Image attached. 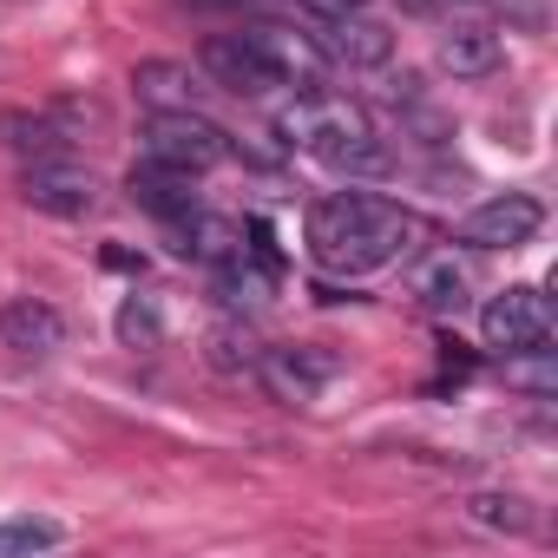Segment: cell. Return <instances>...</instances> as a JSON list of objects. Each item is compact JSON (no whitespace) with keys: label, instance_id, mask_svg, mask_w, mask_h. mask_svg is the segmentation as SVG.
I'll return each instance as SVG.
<instances>
[{"label":"cell","instance_id":"7","mask_svg":"<svg viewBox=\"0 0 558 558\" xmlns=\"http://www.w3.org/2000/svg\"><path fill=\"white\" fill-rule=\"evenodd\" d=\"M21 197H27L40 217L80 223V217L99 210V178H93L86 165H73V158H34L27 178H21Z\"/></svg>","mask_w":558,"mask_h":558},{"label":"cell","instance_id":"5","mask_svg":"<svg viewBox=\"0 0 558 558\" xmlns=\"http://www.w3.org/2000/svg\"><path fill=\"white\" fill-rule=\"evenodd\" d=\"M545 230V204L532 191H493L486 204H473L460 217V243L466 250H519Z\"/></svg>","mask_w":558,"mask_h":558},{"label":"cell","instance_id":"10","mask_svg":"<svg viewBox=\"0 0 558 558\" xmlns=\"http://www.w3.org/2000/svg\"><path fill=\"white\" fill-rule=\"evenodd\" d=\"M408 296H414L427 316H460V310L473 303V276H466V263H460L453 250H434V256H421V263L408 269Z\"/></svg>","mask_w":558,"mask_h":558},{"label":"cell","instance_id":"16","mask_svg":"<svg viewBox=\"0 0 558 558\" xmlns=\"http://www.w3.org/2000/svg\"><path fill=\"white\" fill-rule=\"evenodd\" d=\"M204 362H210L217 375H256L263 342H256V329H250L243 316H217V323L204 329Z\"/></svg>","mask_w":558,"mask_h":558},{"label":"cell","instance_id":"11","mask_svg":"<svg viewBox=\"0 0 558 558\" xmlns=\"http://www.w3.org/2000/svg\"><path fill=\"white\" fill-rule=\"evenodd\" d=\"M434 60H440V73H453V80H493V73L506 66V40H499V27H486V21H460V27L440 34Z\"/></svg>","mask_w":558,"mask_h":558},{"label":"cell","instance_id":"23","mask_svg":"<svg viewBox=\"0 0 558 558\" xmlns=\"http://www.w3.org/2000/svg\"><path fill=\"white\" fill-rule=\"evenodd\" d=\"M191 8H243V0H191Z\"/></svg>","mask_w":558,"mask_h":558},{"label":"cell","instance_id":"1","mask_svg":"<svg viewBox=\"0 0 558 558\" xmlns=\"http://www.w3.org/2000/svg\"><path fill=\"white\" fill-rule=\"evenodd\" d=\"M414 236H421L414 210H401L388 197H368V191H329L303 217L310 256L336 276H375V269L401 263L414 250Z\"/></svg>","mask_w":558,"mask_h":558},{"label":"cell","instance_id":"13","mask_svg":"<svg viewBox=\"0 0 558 558\" xmlns=\"http://www.w3.org/2000/svg\"><path fill=\"white\" fill-rule=\"evenodd\" d=\"M210 283H217V296H223L230 310H263V303L276 296V263H263V256L243 243L236 256L210 263Z\"/></svg>","mask_w":558,"mask_h":558},{"label":"cell","instance_id":"14","mask_svg":"<svg viewBox=\"0 0 558 558\" xmlns=\"http://www.w3.org/2000/svg\"><path fill=\"white\" fill-rule=\"evenodd\" d=\"M165 230H171V250H178L184 263H223V256H236V250H243V230H236L230 217H210L204 204H197L191 217L165 223Z\"/></svg>","mask_w":558,"mask_h":558},{"label":"cell","instance_id":"2","mask_svg":"<svg viewBox=\"0 0 558 558\" xmlns=\"http://www.w3.org/2000/svg\"><path fill=\"white\" fill-rule=\"evenodd\" d=\"M276 138L303 158H316V165H329V171H342V178H388L395 171L375 119L342 93H296L276 112Z\"/></svg>","mask_w":558,"mask_h":558},{"label":"cell","instance_id":"9","mask_svg":"<svg viewBox=\"0 0 558 558\" xmlns=\"http://www.w3.org/2000/svg\"><path fill=\"white\" fill-rule=\"evenodd\" d=\"M0 342L14 355H60L66 349V316L47 296H14V303H0Z\"/></svg>","mask_w":558,"mask_h":558},{"label":"cell","instance_id":"3","mask_svg":"<svg viewBox=\"0 0 558 558\" xmlns=\"http://www.w3.org/2000/svg\"><path fill=\"white\" fill-rule=\"evenodd\" d=\"M138 151H145L151 165H171V171H184V178H204V171H217V165L230 158V132H223L217 119H204L197 106H184V112H151L145 132H138Z\"/></svg>","mask_w":558,"mask_h":558},{"label":"cell","instance_id":"21","mask_svg":"<svg viewBox=\"0 0 558 558\" xmlns=\"http://www.w3.org/2000/svg\"><path fill=\"white\" fill-rule=\"evenodd\" d=\"M303 8H310L316 21H336V14H362L368 0H303Z\"/></svg>","mask_w":558,"mask_h":558},{"label":"cell","instance_id":"6","mask_svg":"<svg viewBox=\"0 0 558 558\" xmlns=\"http://www.w3.org/2000/svg\"><path fill=\"white\" fill-rule=\"evenodd\" d=\"M480 336H486V349H499V355H519V349L551 342V303H545V290L512 283V290L486 296V310H480Z\"/></svg>","mask_w":558,"mask_h":558},{"label":"cell","instance_id":"20","mask_svg":"<svg viewBox=\"0 0 558 558\" xmlns=\"http://www.w3.org/2000/svg\"><path fill=\"white\" fill-rule=\"evenodd\" d=\"M466 512L480 525H493V532H525V499H512V493H473Z\"/></svg>","mask_w":558,"mask_h":558},{"label":"cell","instance_id":"12","mask_svg":"<svg viewBox=\"0 0 558 558\" xmlns=\"http://www.w3.org/2000/svg\"><path fill=\"white\" fill-rule=\"evenodd\" d=\"M125 197H132L138 210H151L158 223H178V217H191V210H197V178H184V171H171V165L138 158V165L125 171Z\"/></svg>","mask_w":558,"mask_h":558},{"label":"cell","instance_id":"22","mask_svg":"<svg viewBox=\"0 0 558 558\" xmlns=\"http://www.w3.org/2000/svg\"><path fill=\"white\" fill-rule=\"evenodd\" d=\"M106 269H125V276H145V256H132V250H106Z\"/></svg>","mask_w":558,"mask_h":558},{"label":"cell","instance_id":"4","mask_svg":"<svg viewBox=\"0 0 558 558\" xmlns=\"http://www.w3.org/2000/svg\"><path fill=\"white\" fill-rule=\"evenodd\" d=\"M256 375H263V388L283 401V408H310V401H323V388L342 375V355L323 349V342H283V349H263Z\"/></svg>","mask_w":558,"mask_h":558},{"label":"cell","instance_id":"17","mask_svg":"<svg viewBox=\"0 0 558 558\" xmlns=\"http://www.w3.org/2000/svg\"><path fill=\"white\" fill-rule=\"evenodd\" d=\"M53 545H66V525L60 519H40V512L0 519V558H34V551H53Z\"/></svg>","mask_w":558,"mask_h":558},{"label":"cell","instance_id":"19","mask_svg":"<svg viewBox=\"0 0 558 558\" xmlns=\"http://www.w3.org/2000/svg\"><path fill=\"white\" fill-rule=\"evenodd\" d=\"M506 381H519L525 395H538V401H545V395L558 388V368H551V349L538 342V349H519V355H506Z\"/></svg>","mask_w":558,"mask_h":558},{"label":"cell","instance_id":"18","mask_svg":"<svg viewBox=\"0 0 558 558\" xmlns=\"http://www.w3.org/2000/svg\"><path fill=\"white\" fill-rule=\"evenodd\" d=\"M112 329H119L125 349H158V342H165V310H158V296H138V290H132V296L119 303Z\"/></svg>","mask_w":558,"mask_h":558},{"label":"cell","instance_id":"8","mask_svg":"<svg viewBox=\"0 0 558 558\" xmlns=\"http://www.w3.org/2000/svg\"><path fill=\"white\" fill-rule=\"evenodd\" d=\"M310 47L323 53V66H355V73L395 60V34H388L381 21H368V8H362V14L316 21V27H310Z\"/></svg>","mask_w":558,"mask_h":558},{"label":"cell","instance_id":"15","mask_svg":"<svg viewBox=\"0 0 558 558\" xmlns=\"http://www.w3.org/2000/svg\"><path fill=\"white\" fill-rule=\"evenodd\" d=\"M132 93H138L151 112H184V106H197L204 80H197L184 60H138V66H132Z\"/></svg>","mask_w":558,"mask_h":558}]
</instances>
